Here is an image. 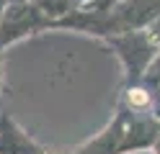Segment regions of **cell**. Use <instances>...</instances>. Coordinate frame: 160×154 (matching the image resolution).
I'll list each match as a JSON object with an SVG mask.
<instances>
[{
	"label": "cell",
	"mask_w": 160,
	"mask_h": 154,
	"mask_svg": "<svg viewBox=\"0 0 160 154\" xmlns=\"http://www.w3.org/2000/svg\"><path fill=\"white\" fill-rule=\"evenodd\" d=\"M108 46L114 49L116 59L122 62L124 69V85H134L145 77L147 67L152 64V59L158 57L160 46L155 44V39L150 36V31H124V34H114L103 39Z\"/></svg>",
	"instance_id": "obj_1"
},
{
	"label": "cell",
	"mask_w": 160,
	"mask_h": 154,
	"mask_svg": "<svg viewBox=\"0 0 160 154\" xmlns=\"http://www.w3.org/2000/svg\"><path fill=\"white\" fill-rule=\"evenodd\" d=\"M47 28H52V21L34 3H11L0 18V51Z\"/></svg>",
	"instance_id": "obj_2"
},
{
	"label": "cell",
	"mask_w": 160,
	"mask_h": 154,
	"mask_svg": "<svg viewBox=\"0 0 160 154\" xmlns=\"http://www.w3.org/2000/svg\"><path fill=\"white\" fill-rule=\"evenodd\" d=\"M122 113H124V136H122L119 154L152 152L155 141L160 139V118L158 116H132L127 110Z\"/></svg>",
	"instance_id": "obj_3"
},
{
	"label": "cell",
	"mask_w": 160,
	"mask_h": 154,
	"mask_svg": "<svg viewBox=\"0 0 160 154\" xmlns=\"http://www.w3.org/2000/svg\"><path fill=\"white\" fill-rule=\"evenodd\" d=\"M111 18H114L116 34L145 31L160 18V0H124V5L116 8Z\"/></svg>",
	"instance_id": "obj_4"
},
{
	"label": "cell",
	"mask_w": 160,
	"mask_h": 154,
	"mask_svg": "<svg viewBox=\"0 0 160 154\" xmlns=\"http://www.w3.org/2000/svg\"><path fill=\"white\" fill-rule=\"evenodd\" d=\"M0 154H47V149L11 113H0Z\"/></svg>",
	"instance_id": "obj_5"
},
{
	"label": "cell",
	"mask_w": 160,
	"mask_h": 154,
	"mask_svg": "<svg viewBox=\"0 0 160 154\" xmlns=\"http://www.w3.org/2000/svg\"><path fill=\"white\" fill-rule=\"evenodd\" d=\"M122 136H124V113L116 108V116L108 121L93 139H88L83 147H78L75 154H119Z\"/></svg>",
	"instance_id": "obj_6"
},
{
	"label": "cell",
	"mask_w": 160,
	"mask_h": 154,
	"mask_svg": "<svg viewBox=\"0 0 160 154\" xmlns=\"http://www.w3.org/2000/svg\"><path fill=\"white\" fill-rule=\"evenodd\" d=\"M142 85L150 90V95H152L155 100V110H158V118H160V51H158V57L152 59V64L147 67L145 72V77L139 80Z\"/></svg>",
	"instance_id": "obj_7"
},
{
	"label": "cell",
	"mask_w": 160,
	"mask_h": 154,
	"mask_svg": "<svg viewBox=\"0 0 160 154\" xmlns=\"http://www.w3.org/2000/svg\"><path fill=\"white\" fill-rule=\"evenodd\" d=\"M124 0H91V3H85L83 8L88 10H96V13H114L116 8H122Z\"/></svg>",
	"instance_id": "obj_8"
},
{
	"label": "cell",
	"mask_w": 160,
	"mask_h": 154,
	"mask_svg": "<svg viewBox=\"0 0 160 154\" xmlns=\"http://www.w3.org/2000/svg\"><path fill=\"white\" fill-rule=\"evenodd\" d=\"M147 31H150V36H152V39H155V44L160 46V18H158V21H155V23H152V26H150Z\"/></svg>",
	"instance_id": "obj_9"
},
{
	"label": "cell",
	"mask_w": 160,
	"mask_h": 154,
	"mask_svg": "<svg viewBox=\"0 0 160 154\" xmlns=\"http://www.w3.org/2000/svg\"><path fill=\"white\" fill-rule=\"evenodd\" d=\"M8 5H11V0H0V18H3V13H5Z\"/></svg>",
	"instance_id": "obj_10"
},
{
	"label": "cell",
	"mask_w": 160,
	"mask_h": 154,
	"mask_svg": "<svg viewBox=\"0 0 160 154\" xmlns=\"http://www.w3.org/2000/svg\"><path fill=\"white\" fill-rule=\"evenodd\" d=\"M152 154H160V139L155 141V147H152Z\"/></svg>",
	"instance_id": "obj_11"
},
{
	"label": "cell",
	"mask_w": 160,
	"mask_h": 154,
	"mask_svg": "<svg viewBox=\"0 0 160 154\" xmlns=\"http://www.w3.org/2000/svg\"><path fill=\"white\" fill-rule=\"evenodd\" d=\"M0 82H3V51H0Z\"/></svg>",
	"instance_id": "obj_12"
},
{
	"label": "cell",
	"mask_w": 160,
	"mask_h": 154,
	"mask_svg": "<svg viewBox=\"0 0 160 154\" xmlns=\"http://www.w3.org/2000/svg\"><path fill=\"white\" fill-rule=\"evenodd\" d=\"M72 3H75V5L80 8V5H85V3H91V0H72Z\"/></svg>",
	"instance_id": "obj_13"
},
{
	"label": "cell",
	"mask_w": 160,
	"mask_h": 154,
	"mask_svg": "<svg viewBox=\"0 0 160 154\" xmlns=\"http://www.w3.org/2000/svg\"><path fill=\"white\" fill-rule=\"evenodd\" d=\"M47 154H75V152H47Z\"/></svg>",
	"instance_id": "obj_14"
}]
</instances>
